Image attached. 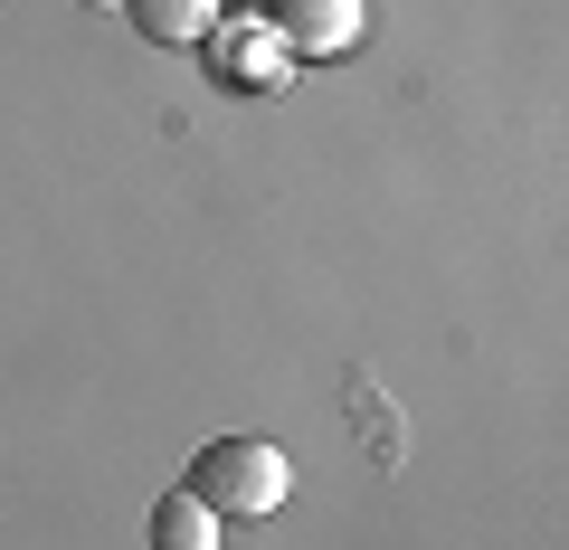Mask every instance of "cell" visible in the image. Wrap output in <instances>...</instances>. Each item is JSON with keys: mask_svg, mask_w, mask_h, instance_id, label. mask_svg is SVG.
<instances>
[{"mask_svg": "<svg viewBox=\"0 0 569 550\" xmlns=\"http://www.w3.org/2000/svg\"><path fill=\"white\" fill-rule=\"evenodd\" d=\"M190 493H200L209 512H247V522H266V512L295 493V466H284V447H266V437H209L200 466H190Z\"/></svg>", "mask_w": 569, "mask_h": 550, "instance_id": "obj_1", "label": "cell"}, {"mask_svg": "<svg viewBox=\"0 0 569 550\" xmlns=\"http://www.w3.org/2000/svg\"><path fill=\"white\" fill-rule=\"evenodd\" d=\"M266 29L284 58H342L361 39V0H266Z\"/></svg>", "mask_w": 569, "mask_h": 550, "instance_id": "obj_2", "label": "cell"}, {"mask_svg": "<svg viewBox=\"0 0 569 550\" xmlns=\"http://www.w3.org/2000/svg\"><path fill=\"white\" fill-rule=\"evenodd\" d=\"M123 20L152 48H200L209 29H219V0H123Z\"/></svg>", "mask_w": 569, "mask_h": 550, "instance_id": "obj_3", "label": "cell"}, {"mask_svg": "<svg viewBox=\"0 0 569 550\" xmlns=\"http://www.w3.org/2000/svg\"><path fill=\"white\" fill-rule=\"evenodd\" d=\"M152 550H219V512L200 503V493H162V503H152Z\"/></svg>", "mask_w": 569, "mask_h": 550, "instance_id": "obj_4", "label": "cell"}, {"mask_svg": "<svg viewBox=\"0 0 569 550\" xmlns=\"http://www.w3.org/2000/svg\"><path fill=\"white\" fill-rule=\"evenodd\" d=\"M266 39H276V29H247V20H228V29H209L200 48H219V77L238 86V77H276V58H257Z\"/></svg>", "mask_w": 569, "mask_h": 550, "instance_id": "obj_5", "label": "cell"}, {"mask_svg": "<svg viewBox=\"0 0 569 550\" xmlns=\"http://www.w3.org/2000/svg\"><path fill=\"white\" fill-rule=\"evenodd\" d=\"M77 10H123V0H77Z\"/></svg>", "mask_w": 569, "mask_h": 550, "instance_id": "obj_6", "label": "cell"}]
</instances>
